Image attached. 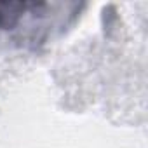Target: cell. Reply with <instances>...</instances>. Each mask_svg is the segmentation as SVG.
Instances as JSON below:
<instances>
[{
  "mask_svg": "<svg viewBox=\"0 0 148 148\" xmlns=\"http://www.w3.org/2000/svg\"><path fill=\"white\" fill-rule=\"evenodd\" d=\"M68 5L49 2H0V37L16 45H38L54 28L66 26L61 11Z\"/></svg>",
  "mask_w": 148,
  "mask_h": 148,
  "instance_id": "6da1fadb",
  "label": "cell"
}]
</instances>
